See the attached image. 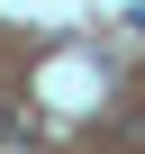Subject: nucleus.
Instances as JSON below:
<instances>
[{"instance_id": "obj_1", "label": "nucleus", "mask_w": 145, "mask_h": 154, "mask_svg": "<svg viewBox=\"0 0 145 154\" xmlns=\"http://www.w3.org/2000/svg\"><path fill=\"white\" fill-rule=\"evenodd\" d=\"M0 154H36V136H27L18 118H0Z\"/></svg>"}]
</instances>
